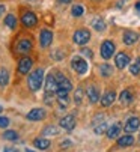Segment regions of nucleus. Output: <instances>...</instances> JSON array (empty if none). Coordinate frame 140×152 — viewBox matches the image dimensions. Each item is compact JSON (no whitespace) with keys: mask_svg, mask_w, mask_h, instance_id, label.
Listing matches in <instances>:
<instances>
[{"mask_svg":"<svg viewBox=\"0 0 140 152\" xmlns=\"http://www.w3.org/2000/svg\"><path fill=\"white\" fill-rule=\"evenodd\" d=\"M42 81H44V71H42L41 68H38V69H35V71L29 75V78H27L29 89L33 91V92L39 91L41 86H42Z\"/></svg>","mask_w":140,"mask_h":152,"instance_id":"1","label":"nucleus"},{"mask_svg":"<svg viewBox=\"0 0 140 152\" xmlns=\"http://www.w3.org/2000/svg\"><path fill=\"white\" fill-rule=\"evenodd\" d=\"M59 89V86H57V80L53 74H48L45 78V94L47 95H54Z\"/></svg>","mask_w":140,"mask_h":152,"instance_id":"2","label":"nucleus"},{"mask_svg":"<svg viewBox=\"0 0 140 152\" xmlns=\"http://www.w3.org/2000/svg\"><path fill=\"white\" fill-rule=\"evenodd\" d=\"M71 65H73L74 71H75L77 74H80V75H83V74H86V72H87V62H86L84 59L78 57V56L73 59Z\"/></svg>","mask_w":140,"mask_h":152,"instance_id":"3","label":"nucleus"},{"mask_svg":"<svg viewBox=\"0 0 140 152\" xmlns=\"http://www.w3.org/2000/svg\"><path fill=\"white\" fill-rule=\"evenodd\" d=\"M89 39H90V32L86 30V29H80V30H77L74 33V42H75V44H78V45L87 44Z\"/></svg>","mask_w":140,"mask_h":152,"instance_id":"4","label":"nucleus"},{"mask_svg":"<svg viewBox=\"0 0 140 152\" xmlns=\"http://www.w3.org/2000/svg\"><path fill=\"white\" fill-rule=\"evenodd\" d=\"M21 23H23V26H26V27H35L36 23H38V17H36L35 12L27 11V12L23 14V17H21Z\"/></svg>","mask_w":140,"mask_h":152,"instance_id":"5","label":"nucleus"},{"mask_svg":"<svg viewBox=\"0 0 140 152\" xmlns=\"http://www.w3.org/2000/svg\"><path fill=\"white\" fill-rule=\"evenodd\" d=\"M59 125H60V128L66 129V131H73V129L75 128V118L73 115H68V116L60 119Z\"/></svg>","mask_w":140,"mask_h":152,"instance_id":"6","label":"nucleus"},{"mask_svg":"<svg viewBox=\"0 0 140 152\" xmlns=\"http://www.w3.org/2000/svg\"><path fill=\"white\" fill-rule=\"evenodd\" d=\"M114 53V44L111 41H104L101 45V56L104 59H110Z\"/></svg>","mask_w":140,"mask_h":152,"instance_id":"7","label":"nucleus"},{"mask_svg":"<svg viewBox=\"0 0 140 152\" xmlns=\"http://www.w3.org/2000/svg\"><path fill=\"white\" fill-rule=\"evenodd\" d=\"M32 65H33V60L30 57H23L18 62V72L20 74H27L32 69Z\"/></svg>","mask_w":140,"mask_h":152,"instance_id":"8","label":"nucleus"},{"mask_svg":"<svg viewBox=\"0 0 140 152\" xmlns=\"http://www.w3.org/2000/svg\"><path fill=\"white\" fill-rule=\"evenodd\" d=\"M139 126H140V119L136 118V116H133V118H130L125 122L124 129H125L127 133H134V131H137V129H139Z\"/></svg>","mask_w":140,"mask_h":152,"instance_id":"9","label":"nucleus"},{"mask_svg":"<svg viewBox=\"0 0 140 152\" xmlns=\"http://www.w3.org/2000/svg\"><path fill=\"white\" fill-rule=\"evenodd\" d=\"M15 48H17L18 53H27V51L32 50V41L27 39V38H23V39H20L17 42V47Z\"/></svg>","mask_w":140,"mask_h":152,"instance_id":"10","label":"nucleus"},{"mask_svg":"<svg viewBox=\"0 0 140 152\" xmlns=\"http://www.w3.org/2000/svg\"><path fill=\"white\" fill-rule=\"evenodd\" d=\"M114 63H116V66H118L119 69H124L130 63V56L127 53H118L116 57H114Z\"/></svg>","mask_w":140,"mask_h":152,"instance_id":"11","label":"nucleus"},{"mask_svg":"<svg viewBox=\"0 0 140 152\" xmlns=\"http://www.w3.org/2000/svg\"><path fill=\"white\" fill-rule=\"evenodd\" d=\"M121 129H122V124L116 122V124H113V125H110V126L107 128L106 134H107V137H108V139H116V137H119Z\"/></svg>","mask_w":140,"mask_h":152,"instance_id":"12","label":"nucleus"},{"mask_svg":"<svg viewBox=\"0 0 140 152\" xmlns=\"http://www.w3.org/2000/svg\"><path fill=\"white\" fill-rule=\"evenodd\" d=\"M39 41H41V45H42L44 48H45V47H50L51 41H53V33H51L50 30L44 29V30L41 32V35H39Z\"/></svg>","mask_w":140,"mask_h":152,"instance_id":"13","label":"nucleus"},{"mask_svg":"<svg viewBox=\"0 0 140 152\" xmlns=\"http://www.w3.org/2000/svg\"><path fill=\"white\" fill-rule=\"evenodd\" d=\"M56 80H57V86H59V89H63V91H66V92H69L73 89V84H71V81H69L65 75H62V74H59L57 77H56Z\"/></svg>","mask_w":140,"mask_h":152,"instance_id":"14","label":"nucleus"},{"mask_svg":"<svg viewBox=\"0 0 140 152\" xmlns=\"http://www.w3.org/2000/svg\"><path fill=\"white\" fill-rule=\"evenodd\" d=\"M45 118V110L44 108H33L27 113V119L29 121H42Z\"/></svg>","mask_w":140,"mask_h":152,"instance_id":"15","label":"nucleus"},{"mask_svg":"<svg viewBox=\"0 0 140 152\" xmlns=\"http://www.w3.org/2000/svg\"><path fill=\"white\" fill-rule=\"evenodd\" d=\"M139 41V33L137 32H133V30H125L124 33V42L127 45H133L134 42Z\"/></svg>","mask_w":140,"mask_h":152,"instance_id":"16","label":"nucleus"},{"mask_svg":"<svg viewBox=\"0 0 140 152\" xmlns=\"http://www.w3.org/2000/svg\"><path fill=\"white\" fill-rule=\"evenodd\" d=\"M86 94H87V98H89L90 102L95 104V102L100 101V92H98V89L95 88V86H90V88H87Z\"/></svg>","mask_w":140,"mask_h":152,"instance_id":"17","label":"nucleus"},{"mask_svg":"<svg viewBox=\"0 0 140 152\" xmlns=\"http://www.w3.org/2000/svg\"><path fill=\"white\" fill-rule=\"evenodd\" d=\"M114 98H116V94H114L113 91L107 92V94L101 98V105H103V107H108V105H111L113 101H114Z\"/></svg>","mask_w":140,"mask_h":152,"instance_id":"18","label":"nucleus"},{"mask_svg":"<svg viewBox=\"0 0 140 152\" xmlns=\"http://www.w3.org/2000/svg\"><path fill=\"white\" fill-rule=\"evenodd\" d=\"M133 143H134V137L131 134H125V136H122V137L118 139V146H121V148L131 146Z\"/></svg>","mask_w":140,"mask_h":152,"instance_id":"19","label":"nucleus"},{"mask_svg":"<svg viewBox=\"0 0 140 152\" xmlns=\"http://www.w3.org/2000/svg\"><path fill=\"white\" fill-rule=\"evenodd\" d=\"M92 27L98 30V32H103L106 29V21L101 18V17H97V18H93L92 20Z\"/></svg>","mask_w":140,"mask_h":152,"instance_id":"20","label":"nucleus"},{"mask_svg":"<svg viewBox=\"0 0 140 152\" xmlns=\"http://www.w3.org/2000/svg\"><path fill=\"white\" fill-rule=\"evenodd\" d=\"M33 145H35L36 149L45 151V149L50 148V140H47V139H36V140H33Z\"/></svg>","mask_w":140,"mask_h":152,"instance_id":"21","label":"nucleus"},{"mask_svg":"<svg viewBox=\"0 0 140 152\" xmlns=\"http://www.w3.org/2000/svg\"><path fill=\"white\" fill-rule=\"evenodd\" d=\"M119 101L122 102V105H128V104H131V101H133V95H131V92L125 89V91L119 95Z\"/></svg>","mask_w":140,"mask_h":152,"instance_id":"22","label":"nucleus"},{"mask_svg":"<svg viewBox=\"0 0 140 152\" xmlns=\"http://www.w3.org/2000/svg\"><path fill=\"white\" fill-rule=\"evenodd\" d=\"M56 134H59V128H57V126L48 125V126H45V128L42 129V136L50 137V136H56Z\"/></svg>","mask_w":140,"mask_h":152,"instance_id":"23","label":"nucleus"},{"mask_svg":"<svg viewBox=\"0 0 140 152\" xmlns=\"http://www.w3.org/2000/svg\"><path fill=\"white\" fill-rule=\"evenodd\" d=\"M100 72H101L103 77H110V75L113 74L111 65H108V63H103L101 66H100Z\"/></svg>","mask_w":140,"mask_h":152,"instance_id":"24","label":"nucleus"},{"mask_svg":"<svg viewBox=\"0 0 140 152\" xmlns=\"http://www.w3.org/2000/svg\"><path fill=\"white\" fill-rule=\"evenodd\" d=\"M8 83H9V72H8V69L0 68V84L6 86Z\"/></svg>","mask_w":140,"mask_h":152,"instance_id":"25","label":"nucleus"},{"mask_svg":"<svg viewBox=\"0 0 140 152\" xmlns=\"http://www.w3.org/2000/svg\"><path fill=\"white\" fill-rule=\"evenodd\" d=\"M5 24H6L8 27L14 29V27L17 26V18H15V15H12V14L6 15V17H5Z\"/></svg>","mask_w":140,"mask_h":152,"instance_id":"26","label":"nucleus"},{"mask_svg":"<svg viewBox=\"0 0 140 152\" xmlns=\"http://www.w3.org/2000/svg\"><path fill=\"white\" fill-rule=\"evenodd\" d=\"M130 72H131L133 75H137V74L140 72V57H137V59L133 62V65L130 66Z\"/></svg>","mask_w":140,"mask_h":152,"instance_id":"27","label":"nucleus"},{"mask_svg":"<svg viewBox=\"0 0 140 152\" xmlns=\"http://www.w3.org/2000/svg\"><path fill=\"white\" fill-rule=\"evenodd\" d=\"M95 134H103L107 131V124L106 122H101V124H95V128H93Z\"/></svg>","mask_w":140,"mask_h":152,"instance_id":"28","label":"nucleus"},{"mask_svg":"<svg viewBox=\"0 0 140 152\" xmlns=\"http://www.w3.org/2000/svg\"><path fill=\"white\" fill-rule=\"evenodd\" d=\"M3 137H5L6 140L15 142V140H18V133H17V131H5Z\"/></svg>","mask_w":140,"mask_h":152,"instance_id":"29","label":"nucleus"},{"mask_svg":"<svg viewBox=\"0 0 140 152\" xmlns=\"http://www.w3.org/2000/svg\"><path fill=\"white\" fill-rule=\"evenodd\" d=\"M74 101H75L77 104H81V101H83V89H81V88H78V89L75 91V94H74Z\"/></svg>","mask_w":140,"mask_h":152,"instance_id":"30","label":"nucleus"},{"mask_svg":"<svg viewBox=\"0 0 140 152\" xmlns=\"http://www.w3.org/2000/svg\"><path fill=\"white\" fill-rule=\"evenodd\" d=\"M83 12H84V9H83L81 5H75L73 8V15L74 17H80V15H83Z\"/></svg>","mask_w":140,"mask_h":152,"instance_id":"31","label":"nucleus"},{"mask_svg":"<svg viewBox=\"0 0 140 152\" xmlns=\"http://www.w3.org/2000/svg\"><path fill=\"white\" fill-rule=\"evenodd\" d=\"M9 125V119L5 116H0V128H6Z\"/></svg>","mask_w":140,"mask_h":152,"instance_id":"32","label":"nucleus"},{"mask_svg":"<svg viewBox=\"0 0 140 152\" xmlns=\"http://www.w3.org/2000/svg\"><path fill=\"white\" fill-rule=\"evenodd\" d=\"M57 101H59V105H60L62 108L68 107V96H65V98H57Z\"/></svg>","mask_w":140,"mask_h":152,"instance_id":"33","label":"nucleus"},{"mask_svg":"<svg viewBox=\"0 0 140 152\" xmlns=\"http://www.w3.org/2000/svg\"><path fill=\"white\" fill-rule=\"evenodd\" d=\"M81 54L86 56V57H92V51H90L89 48H83V50H81Z\"/></svg>","mask_w":140,"mask_h":152,"instance_id":"34","label":"nucleus"},{"mask_svg":"<svg viewBox=\"0 0 140 152\" xmlns=\"http://www.w3.org/2000/svg\"><path fill=\"white\" fill-rule=\"evenodd\" d=\"M60 146H62V148H66V146H71V142H69V140H66V142H62V143H60Z\"/></svg>","mask_w":140,"mask_h":152,"instance_id":"35","label":"nucleus"},{"mask_svg":"<svg viewBox=\"0 0 140 152\" xmlns=\"http://www.w3.org/2000/svg\"><path fill=\"white\" fill-rule=\"evenodd\" d=\"M5 152H18V151L14 148H5Z\"/></svg>","mask_w":140,"mask_h":152,"instance_id":"36","label":"nucleus"},{"mask_svg":"<svg viewBox=\"0 0 140 152\" xmlns=\"http://www.w3.org/2000/svg\"><path fill=\"white\" fill-rule=\"evenodd\" d=\"M5 14V5H0V17Z\"/></svg>","mask_w":140,"mask_h":152,"instance_id":"37","label":"nucleus"},{"mask_svg":"<svg viewBox=\"0 0 140 152\" xmlns=\"http://www.w3.org/2000/svg\"><path fill=\"white\" fill-rule=\"evenodd\" d=\"M136 11H137V14L140 15V2H137V3H136Z\"/></svg>","mask_w":140,"mask_h":152,"instance_id":"38","label":"nucleus"},{"mask_svg":"<svg viewBox=\"0 0 140 152\" xmlns=\"http://www.w3.org/2000/svg\"><path fill=\"white\" fill-rule=\"evenodd\" d=\"M59 2H60V3H69L71 0H59Z\"/></svg>","mask_w":140,"mask_h":152,"instance_id":"39","label":"nucleus"},{"mask_svg":"<svg viewBox=\"0 0 140 152\" xmlns=\"http://www.w3.org/2000/svg\"><path fill=\"white\" fill-rule=\"evenodd\" d=\"M3 112V108H2V105H0V113H2Z\"/></svg>","mask_w":140,"mask_h":152,"instance_id":"40","label":"nucleus"},{"mask_svg":"<svg viewBox=\"0 0 140 152\" xmlns=\"http://www.w3.org/2000/svg\"><path fill=\"white\" fill-rule=\"evenodd\" d=\"M27 152H32V151H30V149H27Z\"/></svg>","mask_w":140,"mask_h":152,"instance_id":"41","label":"nucleus"},{"mask_svg":"<svg viewBox=\"0 0 140 152\" xmlns=\"http://www.w3.org/2000/svg\"><path fill=\"white\" fill-rule=\"evenodd\" d=\"M139 142H140V139H139Z\"/></svg>","mask_w":140,"mask_h":152,"instance_id":"42","label":"nucleus"}]
</instances>
